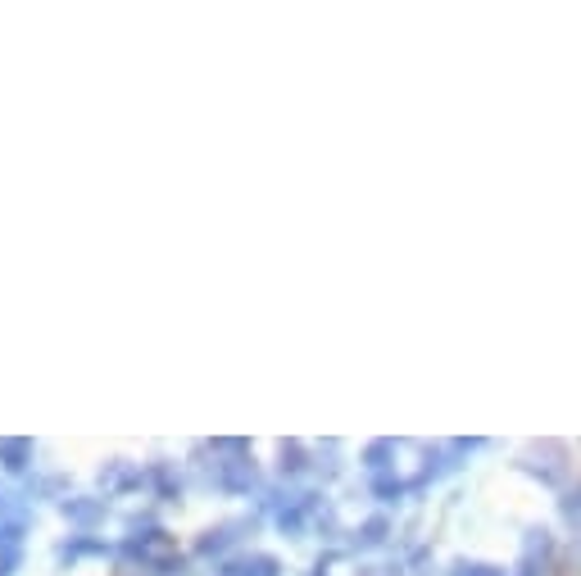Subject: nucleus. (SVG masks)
Listing matches in <instances>:
<instances>
[{
    "label": "nucleus",
    "instance_id": "f257e3e1",
    "mask_svg": "<svg viewBox=\"0 0 581 576\" xmlns=\"http://www.w3.org/2000/svg\"><path fill=\"white\" fill-rule=\"evenodd\" d=\"M223 576H282V572H277V558L250 554V558H232V563H223Z\"/></svg>",
    "mask_w": 581,
    "mask_h": 576
},
{
    "label": "nucleus",
    "instance_id": "f03ea898",
    "mask_svg": "<svg viewBox=\"0 0 581 576\" xmlns=\"http://www.w3.org/2000/svg\"><path fill=\"white\" fill-rule=\"evenodd\" d=\"M64 518L82 522V527H91V522L105 518V499H64Z\"/></svg>",
    "mask_w": 581,
    "mask_h": 576
},
{
    "label": "nucleus",
    "instance_id": "7ed1b4c3",
    "mask_svg": "<svg viewBox=\"0 0 581 576\" xmlns=\"http://www.w3.org/2000/svg\"><path fill=\"white\" fill-rule=\"evenodd\" d=\"M218 481H223L227 490H246L250 481H255V468H250L246 459H232V463H218Z\"/></svg>",
    "mask_w": 581,
    "mask_h": 576
},
{
    "label": "nucleus",
    "instance_id": "20e7f679",
    "mask_svg": "<svg viewBox=\"0 0 581 576\" xmlns=\"http://www.w3.org/2000/svg\"><path fill=\"white\" fill-rule=\"evenodd\" d=\"M0 463L10 472H23L32 463V440H0Z\"/></svg>",
    "mask_w": 581,
    "mask_h": 576
},
{
    "label": "nucleus",
    "instance_id": "39448f33",
    "mask_svg": "<svg viewBox=\"0 0 581 576\" xmlns=\"http://www.w3.org/2000/svg\"><path fill=\"white\" fill-rule=\"evenodd\" d=\"M146 477L155 481V490H159L164 499H178V490H182V486H178V477H173V468H168V463H150Z\"/></svg>",
    "mask_w": 581,
    "mask_h": 576
},
{
    "label": "nucleus",
    "instance_id": "423d86ee",
    "mask_svg": "<svg viewBox=\"0 0 581 576\" xmlns=\"http://www.w3.org/2000/svg\"><path fill=\"white\" fill-rule=\"evenodd\" d=\"M19 549L14 545H0V576H14V567H19Z\"/></svg>",
    "mask_w": 581,
    "mask_h": 576
},
{
    "label": "nucleus",
    "instance_id": "0eeeda50",
    "mask_svg": "<svg viewBox=\"0 0 581 576\" xmlns=\"http://www.w3.org/2000/svg\"><path fill=\"white\" fill-rule=\"evenodd\" d=\"M300 445H282V472H300Z\"/></svg>",
    "mask_w": 581,
    "mask_h": 576
},
{
    "label": "nucleus",
    "instance_id": "6e6552de",
    "mask_svg": "<svg viewBox=\"0 0 581 576\" xmlns=\"http://www.w3.org/2000/svg\"><path fill=\"white\" fill-rule=\"evenodd\" d=\"M454 576H504V572H495V567H482V563H459V567H454Z\"/></svg>",
    "mask_w": 581,
    "mask_h": 576
},
{
    "label": "nucleus",
    "instance_id": "1a4fd4ad",
    "mask_svg": "<svg viewBox=\"0 0 581 576\" xmlns=\"http://www.w3.org/2000/svg\"><path fill=\"white\" fill-rule=\"evenodd\" d=\"M382 531H386V522H382V518L368 522V527H364V545H377V540H382Z\"/></svg>",
    "mask_w": 581,
    "mask_h": 576
}]
</instances>
